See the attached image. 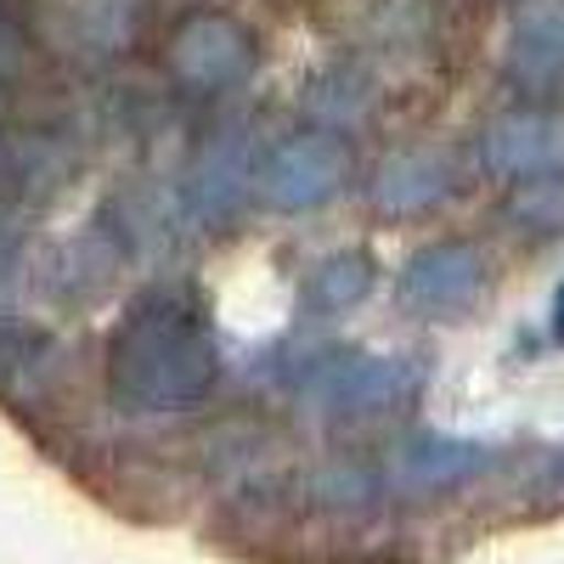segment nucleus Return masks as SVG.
<instances>
[{"mask_svg":"<svg viewBox=\"0 0 564 564\" xmlns=\"http://www.w3.org/2000/svg\"><path fill=\"white\" fill-rule=\"evenodd\" d=\"M345 148L334 135H316V130H300L289 141H276V148L260 159V193L271 209L282 215H305V209H322L345 193Z\"/></svg>","mask_w":564,"mask_h":564,"instance_id":"nucleus-4","label":"nucleus"},{"mask_svg":"<svg viewBox=\"0 0 564 564\" xmlns=\"http://www.w3.org/2000/svg\"><path fill=\"white\" fill-rule=\"evenodd\" d=\"M508 220L525 231V238H558L564 231V170L542 175V181H520L508 198Z\"/></svg>","mask_w":564,"mask_h":564,"instance_id":"nucleus-13","label":"nucleus"},{"mask_svg":"<svg viewBox=\"0 0 564 564\" xmlns=\"http://www.w3.org/2000/svg\"><path fill=\"white\" fill-rule=\"evenodd\" d=\"M508 79L547 90L564 79V0H525L508 23Z\"/></svg>","mask_w":564,"mask_h":564,"instance_id":"nucleus-9","label":"nucleus"},{"mask_svg":"<svg viewBox=\"0 0 564 564\" xmlns=\"http://www.w3.org/2000/svg\"><path fill=\"white\" fill-rule=\"evenodd\" d=\"M372 282H379V265H372V254L339 249V254H327L322 265H311L300 300H305V311H316V316H345V311H356V305L372 294Z\"/></svg>","mask_w":564,"mask_h":564,"instance_id":"nucleus-11","label":"nucleus"},{"mask_svg":"<svg viewBox=\"0 0 564 564\" xmlns=\"http://www.w3.org/2000/svg\"><path fill=\"white\" fill-rule=\"evenodd\" d=\"M260 193V164H254V148L243 130H220L209 135L198 159L186 164V181H181V198H186V215L198 226H231L249 198Z\"/></svg>","mask_w":564,"mask_h":564,"instance_id":"nucleus-5","label":"nucleus"},{"mask_svg":"<svg viewBox=\"0 0 564 564\" xmlns=\"http://www.w3.org/2000/svg\"><path fill=\"white\" fill-rule=\"evenodd\" d=\"M305 108H311L327 130H350V124H367L372 90H367V79L350 74V68H327V74H316V79L305 85Z\"/></svg>","mask_w":564,"mask_h":564,"instance_id":"nucleus-12","label":"nucleus"},{"mask_svg":"<svg viewBox=\"0 0 564 564\" xmlns=\"http://www.w3.org/2000/svg\"><path fill=\"white\" fill-rule=\"evenodd\" d=\"M316 412L334 417H379L401 412L423 395L430 367L417 356H372V350H305L289 372H282Z\"/></svg>","mask_w":564,"mask_h":564,"instance_id":"nucleus-2","label":"nucleus"},{"mask_svg":"<svg viewBox=\"0 0 564 564\" xmlns=\"http://www.w3.org/2000/svg\"><path fill=\"white\" fill-rule=\"evenodd\" d=\"M170 74L193 97L238 90L254 74V34L226 12H193L170 40Z\"/></svg>","mask_w":564,"mask_h":564,"instance_id":"nucleus-3","label":"nucleus"},{"mask_svg":"<svg viewBox=\"0 0 564 564\" xmlns=\"http://www.w3.org/2000/svg\"><path fill=\"white\" fill-rule=\"evenodd\" d=\"M45 356V339L34 334V327L12 322L7 311H0V384H18L23 372H34Z\"/></svg>","mask_w":564,"mask_h":564,"instance_id":"nucleus-14","label":"nucleus"},{"mask_svg":"<svg viewBox=\"0 0 564 564\" xmlns=\"http://www.w3.org/2000/svg\"><path fill=\"white\" fill-rule=\"evenodd\" d=\"M480 170L491 181H542L564 170V124L542 108H513L480 130Z\"/></svg>","mask_w":564,"mask_h":564,"instance_id":"nucleus-7","label":"nucleus"},{"mask_svg":"<svg viewBox=\"0 0 564 564\" xmlns=\"http://www.w3.org/2000/svg\"><path fill=\"white\" fill-rule=\"evenodd\" d=\"M497 468V446L486 441H457V435H412L395 446V475L412 491H452L463 480Z\"/></svg>","mask_w":564,"mask_h":564,"instance_id":"nucleus-10","label":"nucleus"},{"mask_svg":"<svg viewBox=\"0 0 564 564\" xmlns=\"http://www.w3.org/2000/svg\"><path fill=\"white\" fill-rule=\"evenodd\" d=\"M547 334H553V345H564V282L553 289V311H547Z\"/></svg>","mask_w":564,"mask_h":564,"instance_id":"nucleus-16","label":"nucleus"},{"mask_svg":"<svg viewBox=\"0 0 564 564\" xmlns=\"http://www.w3.org/2000/svg\"><path fill=\"white\" fill-rule=\"evenodd\" d=\"M220 379V345L193 289H141L108 339V395L135 417L193 412Z\"/></svg>","mask_w":564,"mask_h":564,"instance_id":"nucleus-1","label":"nucleus"},{"mask_svg":"<svg viewBox=\"0 0 564 564\" xmlns=\"http://www.w3.org/2000/svg\"><path fill=\"white\" fill-rule=\"evenodd\" d=\"M395 289H401V305L417 316H457L486 294V254L457 238L423 243L406 254Z\"/></svg>","mask_w":564,"mask_h":564,"instance_id":"nucleus-6","label":"nucleus"},{"mask_svg":"<svg viewBox=\"0 0 564 564\" xmlns=\"http://www.w3.org/2000/svg\"><path fill=\"white\" fill-rule=\"evenodd\" d=\"M29 57V34H23V18L0 0V79H12Z\"/></svg>","mask_w":564,"mask_h":564,"instance_id":"nucleus-15","label":"nucleus"},{"mask_svg":"<svg viewBox=\"0 0 564 564\" xmlns=\"http://www.w3.org/2000/svg\"><path fill=\"white\" fill-rule=\"evenodd\" d=\"M452 193H457V170L435 148L390 153L379 170H372V204H379L384 215H430Z\"/></svg>","mask_w":564,"mask_h":564,"instance_id":"nucleus-8","label":"nucleus"}]
</instances>
